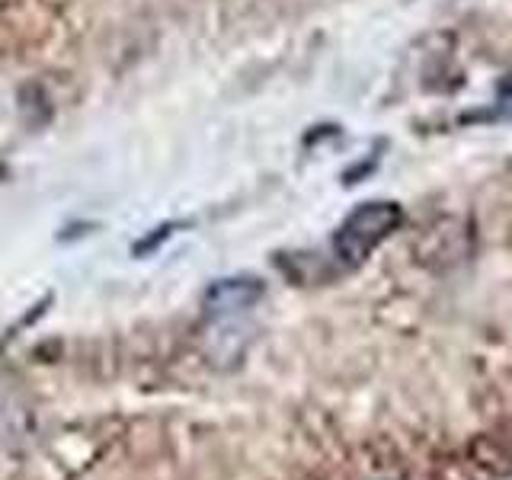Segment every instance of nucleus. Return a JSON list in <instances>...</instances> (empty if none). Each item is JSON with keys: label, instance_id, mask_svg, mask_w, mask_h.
I'll list each match as a JSON object with an SVG mask.
<instances>
[{"label": "nucleus", "instance_id": "obj_1", "mask_svg": "<svg viewBox=\"0 0 512 480\" xmlns=\"http://www.w3.org/2000/svg\"><path fill=\"white\" fill-rule=\"evenodd\" d=\"M400 228H404V208L397 202H391V199L359 202L333 234L336 260L346 266H359Z\"/></svg>", "mask_w": 512, "mask_h": 480}, {"label": "nucleus", "instance_id": "obj_2", "mask_svg": "<svg viewBox=\"0 0 512 480\" xmlns=\"http://www.w3.org/2000/svg\"><path fill=\"white\" fill-rule=\"evenodd\" d=\"M474 253V231L458 215L426 221L413 237V256L429 269H452Z\"/></svg>", "mask_w": 512, "mask_h": 480}, {"label": "nucleus", "instance_id": "obj_3", "mask_svg": "<svg viewBox=\"0 0 512 480\" xmlns=\"http://www.w3.org/2000/svg\"><path fill=\"white\" fill-rule=\"evenodd\" d=\"M263 282L256 276H231V279H218L212 288L205 292V314L215 320H228L250 311L256 301L263 298Z\"/></svg>", "mask_w": 512, "mask_h": 480}]
</instances>
